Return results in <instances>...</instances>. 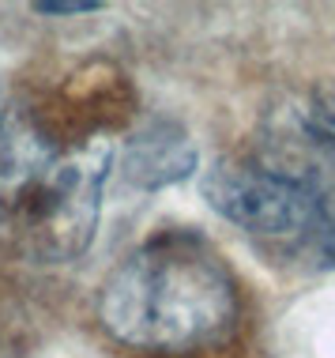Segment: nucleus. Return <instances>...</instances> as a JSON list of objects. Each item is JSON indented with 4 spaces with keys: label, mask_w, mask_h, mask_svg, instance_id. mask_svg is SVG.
I'll return each mask as SVG.
<instances>
[{
    "label": "nucleus",
    "mask_w": 335,
    "mask_h": 358,
    "mask_svg": "<svg viewBox=\"0 0 335 358\" xmlns=\"http://www.w3.org/2000/svg\"><path fill=\"white\" fill-rule=\"evenodd\" d=\"M98 317L113 340L136 351H204L234 332L237 283L207 238L170 230L110 272Z\"/></svg>",
    "instance_id": "nucleus-1"
},
{
    "label": "nucleus",
    "mask_w": 335,
    "mask_h": 358,
    "mask_svg": "<svg viewBox=\"0 0 335 358\" xmlns=\"http://www.w3.org/2000/svg\"><path fill=\"white\" fill-rule=\"evenodd\" d=\"M110 166L106 136L57 151L31 117L8 113L0 121V249L38 264L83 257L98 230Z\"/></svg>",
    "instance_id": "nucleus-2"
},
{
    "label": "nucleus",
    "mask_w": 335,
    "mask_h": 358,
    "mask_svg": "<svg viewBox=\"0 0 335 358\" xmlns=\"http://www.w3.org/2000/svg\"><path fill=\"white\" fill-rule=\"evenodd\" d=\"M200 192L223 219L260 238H298L317 230L324 185L313 173L283 170L267 159L226 155L200 181Z\"/></svg>",
    "instance_id": "nucleus-3"
},
{
    "label": "nucleus",
    "mask_w": 335,
    "mask_h": 358,
    "mask_svg": "<svg viewBox=\"0 0 335 358\" xmlns=\"http://www.w3.org/2000/svg\"><path fill=\"white\" fill-rule=\"evenodd\" d=\"M124 178L136 189H166L185 181L196 170L200 155L185 124L177 121H151L147 129L124 140Z\"/></svg>",
    "instance_id": "nucleus-4"
},
{
    "label": "nucleus",
    "mask_w": 335,
    "mask_h": 358,
    "mask_svg": "<svg viewBox=\"0 0 335 358\" xmlns=\"http://www.w3.org/2000/svg\"><path fill=\"white\" fill-rule=\"evenodd\" d=\"M302 132L324 166L335 170V87H320L309 94L302 110Z\"/></svg>",
    "instance_id": "nucleus-5"
},
{
    "label": "nucleus",
    "mask_w": 335,
    "mask_h": 358,
    "mask_svg": "<svg viewBox=\"0 0 335 358\" xmlns=\"http://www.w3.org/2000/svg\"><path fill=\"white\" fill-rule=\"evenodd\" d=\"M98 0H38L34 12L42 15H83V12H98Z\"/></svg>",
    "instance_id": "nucleus-6"
}]
</instances>
